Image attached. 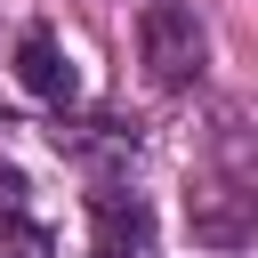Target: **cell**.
Segmentation results:
<instances>
[{"instance_id":"7a4b0ae2","label":"cell","mask_w":258,"mask_h":258,"mask_svg":"<svg viewBox=\"0 0 258 258\" xmlns=\"http://www.w3.org/2000/svg\"><path fill=\"white\" fill-rule=\"evenodd\" d=\"M89 218H97V258H153V218L137 194H89Z\"/></svg>"},{"instance_id":"5b68a950","label":"cell","mask_w":258,"mask_h":258,"mask_svg":"<svg viewBox=\"0 0 258 258\" xmlns=\"http://www.w3.org/2000/svg\"><path fill=\"white\" fill-rule=\"evenodd\" d=\"M0 258H56V250H48V234L16 210V218H0Z\"/></svg>"},{"instance_id":"8992f818","label":"cell","mask_w":258,"mask_h":258,"mask_svg":"<svg viewBox=\"0 0 258 258\" xmlns=\"http://www.w3.org/2000/svg\"><path fill=\"white\" fill-rule=\"evenodd\" d=\"M16 210H24V169L0 161V218H16Z\"/></svg>"},{"instance_id":"277c9868","label":"cell","mask_w":258,"mask_h":258,"mask_svg":"<svg viewBox=\"0 0 258 258\" xmlns=\"http://www.w3.org/2000/svg\"><path fill=\"white\" fill-rule=\"evenodd\" d=\"M194 234H202V242H226V250H234V242L250 234V210H242V194H218V202H194Z\"/></svg>"},{"instance_id":"3957f363","label":"cell","mask_w":258,"mask_h":258,"mask_svg":"<svg viewBox=\"0 0 258 258\" xmlns=\"http://www.w3.org/2000/svg\"><path fill=\"white\" fill-rule=\"evenodd\" d=\"M16 81H24L40 105H73V89H81L73 64H64V48H56V32H40V24L16 40Z\"/></svg>"},{"instance_id":"6da1fadb","label":"cell","mask_w":258,"mask_h":258,"mask_svg":"<svg viewBox=\"0 0 258 258\" xmlns=\"http://www.w3.org/2000/svg\"><path fill=\"white\" fill-rule=\"evenodd\" d=\"M137 48H145V73H153L161 89L202 81V56H210V40H202V24H194L185 0H145V16H137Z\"/></svg>"}]
</instances>
